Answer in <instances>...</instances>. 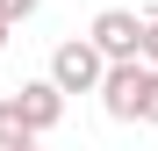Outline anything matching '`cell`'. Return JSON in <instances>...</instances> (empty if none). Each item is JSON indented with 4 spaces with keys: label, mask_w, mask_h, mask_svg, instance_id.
<instances>
[{
    "label": "cell",
    "mask_w": 158,
    "mask_h": 151,
    "mask_svg": "<svg viewBox=\"0 0 158 151\" xmlns=\"http://www.w3.org/2000/svg\"><path fill=\"white\" fill-rule=\"evenodd\" d=\"M144 65H158V22H144Z\"/></svg>",
    "instance_id": "8"
},
{
    "label": "cell",
    "mask_w": 158,
    "mask_h": 151,
    "mask_svg": "<svg viewBox=\"0 0 158 151\" xmlns=\"http://www.w3.org/2000/svg\"><path fill=\"white\" fill-rule=\"evenodd\" d=\"M36 7H43V0H0V15H7V22H15V29H22V22H29Z\"/></svg>",
    "instance_id": "7"
},
{
    "label": "cell",
    "mask_w": 158,
    "mask_h": 151,
    "mask_svg": "<svg viewBox=\"0 0 158 151\" xmlns=\"http://www.w3.org/2000/svg\"><path fill=\"white\" fill-rule=\"evenodd\" d=\"M101 72H108V58L94 50V36H72V43L50 50V79L65 94H101Z\"/></svg>",
    "instance_id": "1"
},
{
    "label": "cell",
    "mask_w": 158,
    "mask_h": 151,
    "mask_svg": "<svg viewBox=\"0 0 158 151\" xmlns=\"http://www.w3.org/2000/svg\"><path fill=\"white\" fill-rule=\"evenodd\" d=\"M86 36H94V50H101L108 65H122V58H144V22L129 15V7H101Z\"/></svg>",
    "instance_id": "2"
},
{
    "label": "cell",
    "mask_w": 158,
    "mask_h": 151,
    "mask_svg": "<svg viewBox=\"0 0 158 151\" xmlns=\"http://www.w3.org/2000/svg\"><path fill=\"white\" fill-rule=\"evenodd\" d=\"M137 122H158V65L144 72V101H137Z\"/></svg>",
    "instance_id": "6"
},
{
    "label": "cell",
    "mask_w": 158,
    "mask_h": 151,
    "mask_svg": "<svg viewBox=\"0 0 158 151\" xmlns=\"http://www.w3.org/2000/svg\"><path fill=\"white\" fill-rule=\"evenodd\" d=\"M22 144H36V130H29V115H22V101L0 94V151H22Z\"/></svg>",
    "instance_id": "5"
},
{
    "label": "cell",
    "mask_w": 158,
    "mask_h": 151,
    "mask_svg": "<svg viewBox=\"0 0 158 151\" xmlns=\"http://www.w3.org/2000/svg\"><path fill=\"white\" fill-rule=\"evenodd\" d=\"M144 58H122V65H108L101 72V108H108L115 122H137V101H144Z\"/></svg>",
    "instance_id": "3"
},
{
    "label": "cell",
    "mask_w": 158,
    "mask_h": 151,
    "mask_svg": "<svg viewBox=\"0 0 158 151\" xmlns=\"http://www.w3.org/2000/svg\"><path fill=\"white\" fill-rule=\"evenodd\" d=\"M22 151H43V144H22Z\"/></svg>",
    "instance_id": "10"
},
{
    "label": "cell",
    "mask_w": 158,
    "mask_h": 151,
    "mask_svg": "<svg viewBox=\"0 0 158 151\" xmlns=\"http://www.w3.org/2000/svg\"><path fill=\"white\" fill-rule=\"evenodd\" d=\"M15 101H22V115H29V130H36V137L65 122V86L50 79V72H43V79H22V86H15Z\"/></svg>",
    "instance_id": "4"
},
{
    "label": "cell",
    "mask_w": 158,
    "mask_h": 151,
    "mask_svg": "<svg viewBox=\"0 0 158 151\" xmlns=\"http://www.w3.org/2000/svg\"><path fill=\"white\" fill-rule=\"evenodd\" d=\"M7 36H15V22H7V15H0V50H7Z\"/></svg>",
    "instance_id": "9"
}]
</instances>
